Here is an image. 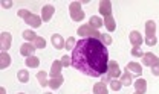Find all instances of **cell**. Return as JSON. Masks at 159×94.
<instances>
[{
    "instance_id": "cell-5",
    "label": "cell",
    "mask_w": 159,
    "mask_h": 94,
    "mask_svg": "<svg viewBox=\"0 0 159 94\" xmlns=\"http://www.w3.org/2000/svg\"><path fill=\"white\" fill-rule=\"evenodd\" d=\"M77 34H78L80 37H83V38H97V39H99V38H101L99 31H98V29H93L90 24L80 26L78 31H77Z\"/></svg>"
},
{
    "instance_id": "cell-11",
    "label": "cell",
    "mask_w": 159,
    "mask_h": 94,
    "mask_svg": "<svg viewBox=\"0 0 159 94\" xmlns=\"http://www.w3.org/2000/svg\"><path fill=\"white\" fill-rule=\"evenodd\" d=\"M51 41H52V46H54L57 50H61V49L66 47V41L63 39V37H61L60 34H54V35L51 37Z\"/></svg>"
},
{
    "instance_id": "cell-28",
    "label": "cell",
    "mask_w": 159,
    "mask_h": 94,
    "mask_svg": "<svg viewBox=\"0 0 159 94\" xmlns=\"http://www.w3.org/2000/svg\"><path fill=\"white\" fill-rule=\"evenodd\" d=\"M21 35H23V38H25L26 41H35V39H37V35H35L32 31H25Z\"/></svg>"
},
{
    "instance_id": "cell-26",
    "label": "cell",
    "mask_w": 159,
    "mask_h": 94,
    "mask_svg": "<svg viewBox=\"0 0 159 94\" xmlns=\"http://www.w3.org/2000/svg\"><path fill=\"white\" fill-rule=\"evenodd\" d=\"M99 41L107 47V46H110L112 43H113V39H112V37L109 35V34H101V38H99Z\"/></svg>"
},
{
    "instance_id": "cell-6",
    "label": "cell",
    "mask_w": 159,
    "mask_h": 94,
    "mask_svg": "<svg viewBox=\"0 0 159 94\" xmlns=\"http://www.w3.org/2000/svg\"><path fill=\"white\" fill-rule=\"evenodd\" d=\"M69 14L74 21H83L84 20V11L81 9V2H72L69 5Z\"/></svg>"
},
{
    "instance_id": "cell-12",
    "label": "cell",
    "mask_w": 159,
    "mask_h": 94,
    "mask_svg": "<svg viewBox=\"0 0 159 94\" xmlns=\"http://www.w3.org/2000/svg\"><path fill=\"white\" fill-rule=\"evenodd\" d=\"M61 68H63L61 61H54L52 62V67L49 70V76L51 77H58V76H61Z\"/></svg>"
},
{
    "instance_id": "cell-14",
    "label": "cell",
    "mask_w": 159,
    "mask_h": 94,
    "mask_svg": "<svg viewBox=\"0 0 159 94\" xmlns=\"http://www.w3.org/2000/svg\"><path fill=\"white\" fill-rule=\"evenodd\" d=\"M99 12H101L104 17L112 15V3H110L109 0H102V2L99 3Z\"/></svg>"
},
{
    "instance_id": "cell-37",
    "label": "cell",
    "mask_w": 159,
    "mask_h": 94,
    "mask_svg": "<svg viewBox=\"0 0 159 94\" xmlns=\"http://www.w3.org/2000/svg\"><path fill=\"white\" fill-rule=\"evenodd\" d=\"M19 94H25V93H19Z\"/></svg>"
},
{
    "instance_id": "cell-25",
    "label": "cell",
    "mask_w": 159,
    "mask_h": 94,
    "mask_svg": "<svg viewBox=\"0 0 159 94\" xmlns=\"http://www.w3.org/2000/svg\"><path fill=\"white\" fill-rule=\"evenodd\" d=\"M17 79H19V82H21V84H26L29 80V72L28 70H19Z\"/></svg>"
},
{
    "instance_id": "cell-16",
    "label": "cell",
    "mask_w": 159,
    "mask_h": 94,
    "mask_svg": "<svg viewBox=\"0 0 159 94\" xmlns=\"http://www.w3.org/2000/svg\"><path fill=\"white\" fill-rule=\"evenodd\" d=\"M135 91H136V94H145V91H147V80L145 79L135 80Z\"/></svg>"
},
{
    "instance_id": "cell-1",
    "label": "cell",
    "mask_w": 159,
    "mask_h": 94,
    "mask_svg": "<svg viewBox=\"0 0 159 94\" xmlns=\"http://www.w3.org/2000/svg\"><path fill=\"white\" fill-rule=\"evenodd\" d=\"M72 67L81 75L99 77L107 73L109 50L97 38H81L72 50Z\"/></svg>"
},
{
    "instance_id": "cell-24",
    "label": "cell",
    "mask_w": 159,
    "mask_h": 94,
    "mask_svg": "<svg viewBox=\"0 0 159 94\" xmlns=\"http://www.w3.org/2000/svg\"><path fill=\"white\" fill-rule=\"evenodd\" d=\"M39 65H40V59L37 56L26 58V67H29V68H37Z\"/></svg>"
},
{
    "instance_id": "cell-4",
    "label": "cell",
    "mask_w": 159,
    "mask_h": 94,
    "mask_svg": "<svg viewBox=\"0 0 159 94\" xmlns=\"http://www.w3.org/2000/svg\"><path fill=\"white\" fill-rule=\"evenodd\" d=\"M122 75V72L119 70V65L116 61H109V68H107V73L102 76V82L104 84H110L112 79L115 77H119Z\"/></svg>"
},
{
    "instance_id": "cell-9",
    "label": "cell",
    "mask_w": 159,
    "mask_h": 94,
    "mask_svg": "<svg viewBox=\"0 0 159 94\" xmlns=\"http://www.w3.org/2000/svg\"><path fill=\"white\" fill-rule=\"evenodd\" d=\"M34 52H35V46L31 44V43H25V44H21V47H20V53L25 58L34 56Z\"/></svg>"
},
{
    "instance_id": "cell-34",
    "label": "cell",
    "mask_w": 159,
    "mask_h": 94,
    "mask_svg": "<svg viewBox=\"0 0 159 94\" xmlns=\"http://www.w3.org/2000/svg\"><path fill=\"white\" fill-rule=\"evenodd\" d=\"M9 6H12L11 2H3V8H9Z\"/></svg>"
},
{
    "instance_id": "cell-17",
    "label": "cell",
    "mask_w": 159,
    "mask_h": 94,
    "mask_svg": "<svg viewBox=\"0 0 159 94\" xmlns=\"http://www.w3.org/2000/svg\"><path fill=\"white\" fill-rule=\"evenodd\" d=\"M93 94H109L107 84H104L102 80H101V82H97V84L93 85Z\"/></svg>"
},
{
    "instance_id": "cell-7",
    "label": "cell",
    "mask_w": 159,
    "mask_h": 94,
    "mask_svg": "<svg viewBox=\"0 0 159 94\" xmlns=\"http://www.w3.org/2000/svg\"><path fill=\"white\" fill-rule=\"evenodd\" d=\"M11 44H12V37H11V34H9V32H3V34L0 35V46H2V50H3V52L9 50Z\"/></svg>"
},
{
    "instance_id": "cell-19",
    "label": "cell",
    "mask_w": 159,
    "mask_h": 94,
    "mask_svg": "<svg viewBox=\"0 0 159 94\" xmlns=\"http://www.w3.org/2000/svg\"><path fill=\"white\" fill-rule=\"evenodd\" d=\"M104 26H106V29H107L109 32H113V31L116 29V23H115V20H113L112 15L104 17Z\"/></svg>"
},
{
    "instance_id": "cell-10",
    "label": "cell",
    "mask_w": 159,
    "mask_h": 94,
    "mask_svg": "<svg viewBox=\"0 0 159 94\" xmlns=\"http://www.w3.org/2000/svg\"><path fill=\"white\" fill-rule=\"evenodd\" d=\"M54 12H55V8L52 5H44L43 9H41V20L43 21H49V20L52 18Z\"/></svg>"
},
{
    "instance_id": "cell-27",
    "label": "cell",
    "mask_w": 159,
    "mask_h": 94,
    "mask_svg": "<svg viewBox=\"0 0 159 94\" xmlns=\"http://www.w3.org/2000/svg\"><path fill=\"white\" fill-rule=\"evenodd\" d=\"M121 88H122L121 80H116V79H112V80H110V90H112V91H119Z\"/></svg>"
},
{
    "instance_id": "cell-8",
    "label": "cell",
    "mask_w": 159,
    "mask_h": 94,
    "mask_svg": "<svg viewBox=\"0 0 159 94\" xmlns=\"http://www.w3.org/2000/svg\"><path fill=\"white\" fill-rule=\"evenodd\" d=\"M142 64L147 67H155L159 64V58L155 53H144L142 56Z\"/></svg>"
},
{
    "instance_id": "cell-15",
    "label": "cell",
    "mask_w": 159,
    "mask_h": 94,
    "mask_svg": "<svg viewBox=\"0 0 159 94\" xmlns=\"http://www.w3.org/2000/svg\"><path fill=\"white\" fill-rule=\"evenodd\" d=\"M125 70H129L132 75H133V73L136 76L142 75V67H141V64H138V62H129L127 67H125Z\"/></svg>"
},
{
    "instance_id": "cell-36",
    "label": "cell",
    "mask_w": 159,
    "mask_h": 94,
    "mask_svg": "<svg viewBox=\"0 0 159 94\" xmlns=\"http://www.w3.org/2000/svg\"><path fill=\"white\" fill-rule=\"evenodd\" d=\"M44 94H52V93H44Z\"/></svg>"
},
{
    "instance_id": "cell-32",
    "label": "cell",
    "mask_w": 159,
    "mask_h": 94,
    "mask_svg": "<svg viewBox=\"0 0 159 94\" xmlns=\"http://www.w3.org/2000/svg\"><path fill=\"white\" fill-rule=\"evenodd\" d=\"M130 53H132V56H135V58H142V56H144V53H142L141 47H133Z\"/></svg>"
},
{
    "instance_id": "cell-29",
    "label": "cell",
    "mask_w": 159,
    "mask_h": 94,
    "mask_svg": "<svg viewBox=\"0 0 159 94\" xmlns=\"http://www.w3.org/2000/svg\"><path fill=\"white\" fill-rule=\"evenodd\" d=\"M75 46H77V41L74 39V37H70V38H67V39H66V47H64V49H66V50H70V52H72Z\"/></svg>"
},
{
    "instance_id": "cell-35",
    "label": "cell",
    "mask_w": 159,
    "mask_h": 94,
    "mask_svg": "<svg viewBox=\"0 0 159 94\" xmlns=\"http://www.w3.org/2000/svg\"><path fill=\"white\" fill-rule=\"evenodd\" d=\"M0 94H6V90H5V88H3V87H2V88H0Z\"/></svg>"
},
{
    "instance_id": "cell-2",
    "label": "cell",
    "mask_w": 159,
    "mask_h": 94,
    "mask_svg": "<svg viewBox=\"0 0 159 94\" xmlns=\"http://www.w3.org/2000/svg\"><path fill=\"white\" fill-rule=\"evenodd\" d=\"M17 15L21 17V18L25 20V23H28V24L32 26V27H40L41 23H43V20L40 18L37 14H32V12L28 11V9H19Z\"/></svg>"
},
{
    "instance_id": "cell-30",
    "label": "cell",
    "mask_w": 159,
    "mask_h": 94,
    "mask_svg": "<svg viewBox=\"0 0 159 94\" xmlns=\"http://www.w3.org/2000/svg\"><path fill=\"white\" fill-rule=\"evenodd\" d=\"M34 46H35V49H44L46 47V39L41 37H37V39L34 41Z\"/></svg>"
},
{
    "instance_id": "cell-21",
    "label": "cell",
    "mask_w": 159,
    "mask_h": 94,
    "mask_svg": "<svg viewBox=\"0 0 159 94\" xmlns=\"http://www.w3.org/2000/svg\"><path fill=\"white\" fill-rule=\"evenodd\" d=\"M63 82H64L63 76H58V77H51V79H49V88L57 90V88H60V87L63 85Z\"/></svg>"
},
{
    "instance_id": "cell-3",
    "label": "cell",
    "mask_w": 159,
    "mask_h": 94,
    "mask_svg": "<svg viewBox=\"0 0 159 94\" xmlns=\"http://www.w3.org/2000/svg\"><path fill=\"white\" fill-rule=\"evenodd\" d=\"M145 44L147 46H156L158 37H156V23L153 20H148L145 23Z\"/></svg>"
},
{
    "instance_id": "cell-22",
    "label": "cell",
    "mask_w": 159,
    "mask_h": 94,
    "mask_svg": "<svg viewBox=\"0 0 159 94\" xmlns=\"http://www.w3.org/2000/svg\"><path fill=\"white\" fill-rule=\"evenodd\" d=\"M89 24H90L93 29H99V27L104 24V20H101L98 15H92L90 20H89Z\"/></svg>"
},
{
    "instance_id": "cell-33",
    "label": "cell",
    "mask_w": 159,
    "mask_h": 94,
    "mask_svg": "<svg viewBox=\"0 0 159 94\" xmlns=\"http://www.w3.org/2000/svg\"><path fill=\"white\" fill-rule=\"evenodd\" d=\"M152 73L155 76H159V64L158 65H155V67H152Z\"/></svg>"
},
{
    "instance_id": "cell-23",
    "label": "cell",
    "mask_w": 159,
    "mask_h": 94,
    "mask_svg": "<svg viewBox=\"0 0 159 94\" xmlns=\"http://www.w3.org/2000/svg\"><path fill=\"white\" fill-rule=\"evenodd\" d=\"M37 79H39L41 87H48L49 85V79H48V73L46 72H39L37 73Z\"/></svg>"
},
{
    "instance_id": "cell-13",
    "label": "cell",
    "mask_w": 159,
    "mask_h": 94,
    "mask_svg": "<svg viewBox=\"0 0 159 94\" xmlns=\"http://www.w3.org/2000/svg\"><path fill=\"white\" fill-rule=\"evenodd\" d=\"M129 39H130V43H132V46L133 47H141V44H142V37H141V34H139L138 31H133V32H130V35H129Z\"/></svg>"
},
{
    "instance_id": "cell-18",
    "label": "cell",
    "mask_w": 159,
    "mask_h": 94,
    "mask_svg": "<svg viewBox=\"0 0 159 94\" xmlns=\"http://www.w3.org/2000/svg\"><path fill=\"white\" fill-rule=\"evenodd\" d=\"M132 82H133V75L127 70V72H124L122 75H121V84L124 85V87H130L132 85Z\"/></svg>"
},
{
    "instance_id": "cell-31",
    "label": "cell",
    "mask_w": 159,
    "mask_h": 94,
    "mask_svg": "<svg viewBox=\"0 0 159 94\" xmlns=\"http://www.w3.org/2000/svg\"><path fill=\"white\" fill-rule=\"evenodd\" d=\"M61 64H63V67H70L72 65V58L67 56V55L61 56Z\"/></svg>"
},
{
    "instance_id": "cell-20",
    "label": "cell",
    "mask_w": 159,
    "mask_h": 94,
    "mask_svg": "<svg viewBox=\"0 0 159 94\" xmlns=\"http://www.w3.org/2000/svg\"><path fill=\"white\" fill-rule=\"evenodd\" d=\"M9 64H11V56L6 52H2L0 53V68L5 70L6 67H9Z\"/></svg>"
}]
</instances>
